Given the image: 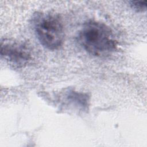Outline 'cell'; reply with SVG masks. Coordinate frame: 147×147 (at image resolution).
I'll list each match as a JSON object with an SVG mask.
<instances>
[{
    "mask_svg": "<svg viewBox=\"0 0 147 147\" xmlns=\"http://www.w3.org/2000/svg\"><path fill=\"white\" fill-rule=\"evenodd\" d=\"M78 40L86 52L98 57L110 55L117 47V41L111 29L95 21H88L83 25Z\"/></svg>",
    "mask_w": 147,
    "mask_h": 147,
    "instance_id": "cell-1",
    "label": "cell"
},
{
    "mask_svg": "<svg viewBox=\"0 0 147 147\" xmlns=\"http://www.w3.org/2000/svg\"><path fill=\"white\" fill-rule=\"evenodd\" d=\"M33 26L41 44L49 50L59 49L63 44L64 31L60 18L55 14L39 13L33 18Z\"/></svg>",
    "mask_w": 147,
    "mask_h": 147,
    "instance_id": "cell-2",
    "label": "cell"
},
{
    "mask_svg": "<svg viewBox=\"0 0 147 147\" xmlns=\"http://www.w3.org/2000/svg\"><path fill=\"white\" fill-rule=\"evenodd\" d=\"M1 55L18 67L23 66L31 58L29 48L24 44L14 41H2Z\"/></svg>",
    "mask_w": 147,
    "mask_h": 147,
    "instance_id": "cell-3",
    "label": "cell"
},
{
    "mask_svg": "<svg viewBox=\"0 0 147 147\" xmlns=\"http://www.w3.org/2000/svg\"><path fill=\"white\" fill-rule=\"evenodd\" d=\"M146 1H131L130 5L131 7L137 11H144L146 10Z\"/></svg>",
    "mask_w": 147,
    "mask_h": 147,
    "instance_id": "cell-4",
    "label": "cell"
}]
</instances>
